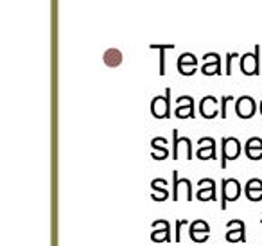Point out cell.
<instances>
[{
    "mask_svg": "<svg viewBox=\"0 0 262 246\" xmlns=\"http://www.w3.org/2000/svg\"><path fill=\"white\" fill-rule=\"evenodd\" d=\"M203 59L205 63L201 67V72L205 76H219L221 74V58H219V54L210 52V54H205Z\"/></svg>",
    "mask_w": 262,
    "mask_h": 246,
    "instance_id": "obj_16",
    "label": "cell"
},
{
    "mask_svg": "<svg viewBox=\"0 0 262 246\" xmlns=\"http://www.w3.org/2000/svg\"><path fill=\"white\" fill-rule=\"evenodd\" d=\"M183 224H190L189 219H178V221H176V235H174L176 242L182 241V227H183Z\"/></svg>",
    "mask_w": 262,
    "mask_h": 246,
    "instance_id": "obj_23",
    "label": "cell"
},
{
    "mask_svg": "<svg viewBox=\"0 0 262 246\" xmlns=\"http://www.w3.org/2000/svg\"><path fill=\"white\" fill-rule=\"evenodd\" d=\"M172 198V192H169L167 180L164 178H155L151 181V199L155 201H165V199Z\"/></svg>",
    "mask_w": 262,
    "mask_h": 246,
    "instance_id": "obj_13",
    "label": "cell"
},
{
    "mask_svg": "<svg viewBox=\"0 0 262 246\" xmlns=\"http://www.w3.org/2000/svg\"><path fill=\"white\" fill-rule=\"evenodd\" d=\"M196 198L200 201H215L217 199V189H215V181L212 178H201L198 181Z\"/></svg>",
    "mask_w": 262,
    "mask_h": 246,
    "instance_id": "obj_8",
    "label": "cell"
},
{
    "mask_svg": "<svg viewBox=\"0 0 262 246\" xmlns=\"http://www.w3.org/2000/svg\"><path fill=\"white\" fill-rule=\"evenodd\" d=\"M260 113H262V101H260Z\"/></svg>",
    "mask_w": 262,
    "mask_h": 246,
    "instance_id": "obj_26",
    "label": "cell"
},
{
    "mask_svg": "<svg viewBox=\"0 0 262 246\" xmlns=\"http://www.w3.org/2000/svg\"><path fill=\"white\" fill-rule=\"evenodd\" d=\"M176 102H178V106L174 110V115L178 119H190V117H194V99L190 95H180L176 99Z\"/></svg>",
    "mask_w": 262,
    "mask_h": 246,
    "instance_id": "obj_14",
    "label": "cell"
},
{
    "mask_svg": "<svg viewBox=\"0 0 262 246\" xmlns=\"http://www.w3.org/2000/svg\"><path fill=\"white\" fill-rule=\"evenodd\" d=\"M182 192H185V199L187 201H192L194 199V192H192V183L187 178H180L178 171H172V201H180L182 198Z\"/></svg>",
    "mask_w": 262,
    "mask_h": 246,
    "instance_id": "obj_3",
    "label": "cell"
},
{
    "mask_svg": "<svg viewBox=\"0 0 262 246\" xmlns=\"http://www.w3.org/2000/svg\"><path fill=\"white\" fill-rule=\"evenodd\" d=\"M189 237L194 242H205L210 237V227L205 219H196L189 224Z\"/></svg>",
    "mask_w": 262,
    "mask_h": 246,
    "instance_id": "obj_10",
    "label": "cell"
},
{
    "mask_svg": "<svg viewBox=\"0 0 262 246\" xmlns=\"http://www.w3.org/2000/svg\"><path fill=\"white\" fill-rule=\"evenodd\" d=\"M225 237L228 242H246V227H244V221L230 219L226 223Z\"/></svg>",
    "mask_w": 262,
    "mask_h": 246,
    "instance_id": "obj_7",
    "label": "cell"
},
{
    "mask_svg": "<svg viewBox=\"0 0 262 246\" xmlns=\"http://www.w3.org/2000/svg\"><path fill=\"white\" fill-rule=\"evenodd\" d=\"M228 101H233L232 95H225V97L221 99V117L223 119H226V102Z\"/></svg>",
    "mask_w": 262,
    "mask_h": 246,
    "instance_id": "obj_25",
    "label": "cell"
},
{
    "mask_svg": "<svg viewBox=\"0 0 262 246\" xmlns=\"http://www.w3.org/2000/svg\"><path fill=\"white\" fill-rule=\"evenodd\" d=\"M257 112V102L251 95H241L235 99V113L239 119H251Z\"/></svg>",
    "mask_w": 262,
    "mask_h": 246,
    "instance_id": "obj_9",
    "label": "cell"
},
{
    "mask_svg": "<svg viewBox=\"0 0 262 246\" xmlns=\"http://www.w3.org/2000/svg\"><path fill=\"white\" fill-rule=\"evenodd\" d=\"M244 194L251 203H258L262 199V180L260 178H251L244 185Z\"/></svg>",
    "mask_w": 262,
    "mask_h": 246,
    "instance_id": "obj_18",
    "label": "cell"
},
{
    "mask_svg": "<svg viewBox=\"0 0 262 246\" xmlns=\"http://www.w3.org/2000/svg\"><path fill=\"white\" fill-rule=\"evenodd\" d=\"M151 228H153V232H151V241L153 242H172L174 239H172V232H171V224H169V221L165 219H157L153 221V224H151Z\"/></svg>",
    "mask_w": 262,
    "mask_h": 246,
    "instance_id": "obj_6",
    "label": "cell"
},
{
    "mask_svg": "<svg viewBox=\"0 0 262 246\" xmlns=\"http://www.w3.org/2000/svg\"><path fill=\"white\" fill-rule=\"evenodd\" d=\"M167 140L164 137H155L151 140V156L155 160H165L169 156V148Z\"/></svg>",
    "mask_w": 262,
    "mask_h": 246,
    "instance_id": "obj_19",
    "label": "cell"
},
{
    "mask_svg": "<svg viewBox=\"0 0 262 246\" xmlns=\"http://www.w3.org/2000/svg\"><path fill=\"white\" fill-rule=\"evenodd\" d=\"M104 63L108 67H117L122 63V52L117 51V49H110L104 52Z\"/></svg>",
    "mask_w": 262,
    "mask_h": 246,
    "instance_id": "obj_21",
    "label": "cell"
},
{
    "mask_svg": "<svg viewBox=\"0 0 262 246\" xmlns=\"http://www.w3.org/2000/svg\"><path fill=\"white\" fill-rule=\"evenodd\" d=\"M258 52L260 47H255V52H246V54L241 56V70H243L246 76H258L260 72V59H258Z\"/></svg>",
    "mask_w": 262,
    "mask_h": 246,
    "instance_id": "obj_5",
    "label": "cell"
},
{
    "mask_svg": "<svg viewBox=\"0 0 262 246\" xmlns=\"http://www.w3.org/2000/svg\"><path fill=\"white\" fill-rule=\"evenodd\" d=\"M235 58H239L237 56V52H228L226 54V76H230L232 74V63H233V59Z\"/></svg>",
    "mask_w": 262,
    "mask_h": 246,
    "instance_id": "obj_24",
    "label": "cell"
},
{
    "mask_svg": "<svg viewBox=\"0 0 262 246\" xmlns=\"http://www.w3.org/2000/svg\"><path fill=\"white\" fill-rule=\"evenodd\" d=\"M198 69V58L192 52H183L178 58V70L182 76H192Z\"/></svg>",
    "mask_w": 262,
    "mask_h": 246,
    "instance_id": "obj_15",
    "label": "cell"
},
{
    "mask_svg": "<svg viewBox=\"0 0 262 246\" xmlns=\"http://www.w3.org/2000/svg\"><path fill=\"white\" fill-rule=\"evenodd\" d=\"M151 113L155 115V119H169V115H171V88L165 90V95L153 97Z\"/></svg>",
    "mask_w": 262,
    "mask_h": 246,
    "instance_id": "obj_4",
    "label": "cell"
},
{
    "mask_svg": "<svg viewBox=\"0 0 262 246\" xmlns=\"http://www.w3.org/2000/svg\"><path fill=\"white\" fill-rule=\"evenodd\" d=\"M200 112L205 119H214L219 113V101L214 95H205L200 102Z\"/></svg>",
    "mask_w": 262,
    "mask_h": 246,
    "instance_id": "obj_17",
    "label": "cell"
},
{
    "mask_svg": "<svg viewBox=\"0 0 262 246\" xmlns=\"http://www.w3.org/2000/svg\"><path fill=\"white\" fill-rule=\"evenodd\" d=\"M244 189L241 187L237 178H223L221 181V209L226 210V203L237 201Z\"/></svg>",
    "mask_w": 262,
    "mask_h": 246,
    "instance_id": "obj_1",
    "label": "cell"
},
{
    "mask_svg": "<svg viewBox=\"0 0 262 246\" xmlns=\"http://www.w3.org/2000/svg\"><path fill=\"white\" fill-rule=\"evenodd\" d=\"M196 156L200 160H215V140L212 137H201L198 140V151Z\"/></svg>",
    "mask_w": 262,
    "mask_h": 246,
    "instance_id": "obj_12",
    "label": "cell"
},
{
    "mask_svg": "<svg viewBox=\"0 0 262 246\" xmlns=\"http://www.w3.org/2000/svg\"><path fill=\"white\" fill-rule=\"evenodd\" d=\"M241 155V142L235 137H225L221 140V167L226 169L228 160H237Z\"/></svg>",
    "mask_w": 262,
    "mask_h": 246,
    "instance_id": "obj_2",
    "label": "cell"
},
{
    "mask_svg": "<svg viewBox=\"0 0 262 246\" xmlns=\"http://www.w3.org/2000/svg\"><path fill=\"white\" fill-rule=\"evenodd\" d=\"M187 149V160L194 158L192 142L187 137H178V130H172V160H180V149Z\"/></svg>",
    "mask_w": 262,
    "mask_h": 246,
    "instance_id": "obj_11",
    "label": "cell"
},
{
    "mask_svg": "<svg viewBox=\"0 0 262 246\" xmlns=\"http://www.w3.org/2000/svg\"><path fill=\"white\" fill-rule=\"evenodd\" d=\"M244 153L250 160H260L262 158V138L251 137L244 144Z\"/></svg>",
    "mask_w": 262,
    "mask_h": 246,
    "instance_id": "obj_20",
    "label": "cell"
},
{
    "mask_svg": "<svg viewBox=\"0 0 262 246\" xmlns=\"http://www.w3.org/2000/svg\"><path fill=\"white\" fill-rule=\"evenodd\" d=\"M153 47L160 49V74H165V56H164V49H172L174 45H153Z\"/></svg>",
    "mask_w": 262,
    "mask_h": 246,
    "instance_id": "obj_22",
    "label": "cell"
}]
</instances>
